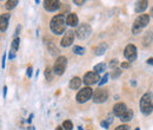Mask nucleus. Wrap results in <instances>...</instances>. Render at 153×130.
Returning a JSON list of instances; mask_svg holds the SVG:
<instances>
[{
  "label": "nucleus",
  "instance_id": "obj_8",
  "mask_svg": "<svg viewBox=\"0 0 153 130\" xmlns=\"http://www.w3.org/2000/svg\"><path fill=\"white\" fill-rule=\"evenodd\" d=\"M124 56L128 62H131V63L134 62L137 59V47L132 44L127 45L125 47V50H124Z\"/></svg>",
  "mask_w": 153,
  "mask_h": 130
},
{
  "label": "nucleus",
  "instance_id": "obj_40",
  "mask_svg": "<svg viewBox=\"0 0 153 130\" xmlns=\"http://www.w3.org/2000/svg\"><path fill=\"white\" fill-rule=\"evenodd\" d=\"M135 130H139V128H137V129H135Z\"/></svg>",
  "mask_w": 153,
  "mask_h": 130
},
{
  "label": "nucleus",
  "instance_id": "obj_19",
  "mask_svg": "<svg viewBox=\"0 0 153 130\" xmlns=\"http://www.w3.org/2000/svg\"><path fill=\"white\" fill-rule=\"evenodd\" d=\"M132 117H133V112L127 109V110L125 111V113L120 117V121H121V122H128V121L132 119Z\"/></svg>",
  "mask_w": 153,
  "mask_h": 130
},
{
  "label": "nucleus",
  "instance_id": "obj_13",
  "mask_svg": "<svg viewBox=\"0 0 153 130\" xmlns=\"http://www.w3.org/2000/svg\"><path fill=\"white\" fill-rule=\"evenodd\" d=\"M126 110H127V107L125 103H117L113 108V113L118 117H121Z\"/></svg>",
  "mask_w": 153,
  "mask_h": 130
},
{
  "label": "nucleus",
  "instance_id": "obj_28",
  "mask_svg": "<svg viewBox=\"0 0 153 130\" xmlns=\"http://www.w3.org/2000/svg\"><path fill=\"white\" fill-rule=\"evenodd\" d=\"M115 130H130V127H128V125H126V124H123V125L117 127Z\"/></svg>",
  "mask_w": 153,
  "mask_h": 130
},
{
  "label": "nucleus",
  "instance_id": "obj_21",
  "mask_svg": "<svg viewBox=\"0 0 153 130\" xmlns=\"http://www.w3.org/2000/svg\"><path fill=\"white\" fill-rule=\"evenodd\" d=\"M106 70V64H104V63H100V64H97L96 66H94V72L96 74H101V72H104Z\"/></svg>",
  "mask_w": 153,
  "mask_h": 130
},
{
  "label": "nucleus",
  "instance_id": "obj_22",
  "mask_svg": "<svg viewBox=\"0 0 153 130\" xmlns=\"http://www.w3.org/2000/svg\"><path fill=\"white\" fill-rule=\"evenodd\" d=\"M18 4H19V2H18L17 0H10V1H6L5 7H6L7 10H13Z\"/></svg>",
  "mask_w": 153,
  "mask_h": 130
},
{
  "label": "nucleus",
  "instance_id": "obj_11",
  "mask_svg": "<svg viewBox=\"0 0 153 130\" xmlns=\"http://www.w3.org/2000/svg\"><path fill=\"white\" fill-rule=\"evenodd\" d=\"M60 7V1L58 0H47L44 2V8L48 12H54Z\"/></svg>",
  "mask_w": 153,
  "mask_h": 130
},
{
  "label": "nucleus",
  "instance_id": "obj_20",
  "mask_svg": "<svg viewBox=\"0 0 153 130\" xmlns=\"http://www.w3.org/2000/svg\"><path fill=\"white\" fill-rule=\"evenodd\" d=\"M46 45H47V49L50 50L51 55H58V53H59V49L54 46L53 41H51V43H46Z\"/></svg>",
  "mask_w": 153,
  "mask_h": 130
},
{
  "label": "nucleus",
  "instance_id": "obj_33",
  "mask_svg": "<svg viewBox=\"0 0 153 130\" xmlns=\"http://www.w3.org/2000/svg\"><path fill=\"white\" fill-rule=\"evenodd\" d=\"M73 2H74L76 5H82V4H85V1H84V0H74Z\"/></svg>",
  "mask_w": 153,
  "mask_h": 130
},
{
  "label": "nucleus",
  "instance_id": "obj_3",
  "mask_svg": "<svg viewBox=\"0 0 153 130\" xmlns=\"http://www.w3.org/2000/svg\"><path fill=\"white\" fill-rule=\"evenodd\" d=\"M149 21H150V16L149 14H140V16H138L137 19L134 20L133 26H132V32H133L134 35L140 33L143 31V29L147 26Z\"/></svg>",
  "mask_w": 153,
  "mask_h": 130
},
{
  "label": "nucleus",
  "instance_id": "obj_1",
  "mask_svg": "<svg viewBox=\"0 0 153 130\" xmlns=\"http://www.w3.org/2000/svg\"><path fill=\"white\" fill-rule=\"evenodd\" d=\"M51 30L54 35H61L65 32L66 30V18L64 14H58V16H54L52 20H51Z\"/></svg>",
  "mask_w": 153,
  "mask_h": 130
},
{
  "label": "nucleus",
  "instance_id": "obj_25",
  "mask_svg": "<svg viewBox=\"0 0 153 130\" xmlns=\"http://www.w3.org/2000/svg\"><path fill=\"white\" fill-rule=\"evenodd\" d=\"M73 52H74L76 55H84V53H85V49L81 47V46L76 45V46L73 47Z\"/></svg>",
  "mask_w": 153,
  "mask_h": 130
},
{
  "label": "nucleus",
  "instance_id": "obj_10",
  "mask_svg": "<svg viewBox=\"0 0 153 130\" xmlns=\"http://www.w3.org/2000/svg\"><path fill=\"white\" fill-rule=\"evenodd\" d=\"M98 80H100V77L99 74H96L94 71H91V72H87V74L84 76V83L86 85H93L98 83Z\"/></svg>",
  "mask_w": 153,
  "mask_h": 130
},
{
  "label": "nucleus",
  "instance_id": "obj_26",
  "mask_svg": "<svg viewBox=\"0 0 153 130\" xmlns=\"http://www.w3.org/2000/svg\"><path fill=\"white\" fill-rule=\"evenodd\" d=\"M120 74H121V70H120V69H114V70L112 71V74H111V77H112V78H118Z\"/></svg>",
  "mask_w": 153,
  "mask_h": 130
},
{
  "label": "nucleus",
  "instance_id": "obj_34",
  "mask_svg": "<svg viewBox=\"0 0 153 130\" xmlns=\"http://www.w3.org/2000/svg\"><path fill=\"white\" fill-rule=\"evenodd\" d=\"M5 59H6V53H4L2 59H1V65H2V68H5Z\"/></svg>",
  "mask_w": 153,
  "mask_h": 130
},
{
  "label": "nucleus",
  "instance_id": "obj_32",
  "mask_svg": "<svg viewBox=\"0 0 153 130\" xmlns=\"http://www.w3.org/2000/svg\"><path fill=\"white\" fill-rule=\"evenodd\" d=\"M101 127H104L105 129H108V122H106V121H102V122H101Z\"/></svg>",
  "mask_w": 153,
  "mask_h": 130
},
{
  "label": "nucleus",
  "instance_id": "obj_14",
  "mask_svg": "<svg viewBox=\"0 0 153 130\" xmlns=\"http://www.w3.org/2000/svg\"><path fill=\"white\" fill-rule=\"evenodd\" d=\"M10 17H11L10 13H5V14H1V16H0V31H1V32H5V31L7 30Z\"/></svg>",
  "mask_w": 153,
  "mask_h": 130
},
{
  "label": "nucleus",
  "instance_id": "obj_18",
  "mask_svg": "<svg viewBox=\"0 0 153 130\" xmlns=\"http://www.w3.org/2000/svg\"><path fill=\"white\" fill-rule=\"evenodd\" d=\"M106 50H107V44H106V43H101L99 46L96 47L94 52H96L97 56H101V55H104V53L106 52Z\"/></svg>",
  "mask_w": 153,
  "mask_h": 130
},
{
  "label": "nucleus",
  "instance_id": "obj_35",
  "mask_svg": "<svg viewBox=\"0 0 153 130\" xmlns=\"http://www.w3.org/2000/svg\"><path fill=\"white\" fill-rule=\"evenodd\" d=\"M121 68L127 69V68H130V64H128V63H123V64H121Z\"/></svg>",
  "mask_w": 153,
  "mask_h": 130
},
{
  "label": "nucleus",
  "instance_id": "obj_5",
  "mask_svg": "<svg viewBox=\"0 0 153 130\" xmlns=\"http://www.w3.org/2000/svg\"><path fill=\"white\" fill-rule=\"evenodd\" d=\"M66 65H67V59H66V57H64V56L58 57L56 63H54V66H53V72H54V74L61 76V74H64L65 69H66Z\"/></svg>",
  "mask_w": 153,
  "mask_h": 130
},
{
  "label": "nucleus",
  "instance_id": "obj_16",
  "mask_svg": "<svg viewBox=\"0 0 153 130\" xmlns=\"http://www.w3.org/2000/svg\"><path fill=\"white\" fill-rule=\"evenodd\" d=\"M81 82H82V80H81L79 77L72 78L71 82H70V88H71L72 90H78V89L80 88V85H81Z\"/></svg>",
  "mask_w": 153,
  "mask_h": 130
},
{
  "label": "nucleus",
  "instance_id": "obj_39",
  "mask_svg": "<svg viewBox=\"0 0 153 130\" xmlns=\"http://www.w3.org/2000/svg\"><path fill=\"white\" fill-rule=\"evenodd\" d=\"M151 13H152V17H153V7H152V11H151Z\"/></svg>",
  "mask_w": 153,
  "mask_h": 130
},
{
  "label": "nucleus",
  "instance_id": "obj_23",
  "mask_svg": "<svg viewBox=\"0 0 153 130\" xmlns=\"http://www.w3.org/2000/svg\"><path fill=\"white\" fill-rule=\"evenodd\" d=\"M53 70H51L50 68H46V70H45V77H46V79L47 80H52V78H53Z\"/></svg>",
  "mask_w": 153,
  "mask_h": 130
},
{
  "label": "nucleus",
  "instance_id": "obj_6",
  "mask_svg": "<svg viewBox=\"0 0 153 130\" xmlns=\"http://www.w3.org/2000/svg\"><path fill=\"white\" fill-rule=\"evenodd\" d=\"M92 95H93V90L90 86H86V88L81 89L78 92V95H76V101H78V103H85V102H87L92 97Z\"/></svg>",
  "mask_w": 153,
  "mask_h": 130
},
{
  "label": "nucleus",
  "instance_id": "obj_29",
  "mask_svg": "<svg viewBox=\"0 0 153 130\" xmlns=\"http://www.w3.org/2000/svg\"><path fill=\"white\" fill-rule=\"evenodd\" d=\"M32 71H33L32 66H28V68H27V70H26V74H27V77H28V78H31V77H32Z\"/></svg>",
  "mask_w": 153,
  "mask_h": 130
},
{
  "label": "nucleus",
  "instance_id": "obj_37",
  "mask_svg": "<svg viewBox=\"0 0 153 130\" xmlns=\"http://www.w3.org/2000/svg\"><path fill=\"white\" fill-rule=\"evenodd\" d=\"M147 63H149V64H152V65H153V58H150V59H147Z\"/></svg>",
  "mask_w": 153,
  "mask_h": 130
},
{
  "label": "nucleus",
  "instance_id": "obj_30",
  "mask_svg": "<svg viewBox=\"0 0 153 130\" xmlns=\"http://www.w3.org/2000/svg\"><path fill=\"white\" fill-rule=\"evenodd\" d=\"M118 65V60L117 59H113V60H111V63H110V68H112V69H115V66Z\"/></svg>",
  "mask_w": 153,
  "mask_h": 130
},
{
  "label": "nucleus",
  "instance_id": "obj_17",
  "mask_svg": "<svg viewBox=\"0 0 153 130\" xmlns=\"http://www.w3.org/2000/svg\"><path fill=\"white\" fill-rule=\"evenodd\" d=\"M147 5H149L147 1H138L137 5H135V12H137V13L144 12V11L147 8Z\"/></svg>",
  "mask_w": 153,
  "mask_h": 130
},
{
  "label": "nucleus",
  "instance_id": "obj_38",
  "mask_svg": "<svg viewBox=\"0 0 153 130\" xmlns=\"http://www.w3.org/2000/svg\"><path fill=\"white\" fill-rule=\"evenodd\" d=\"M56 130H64V129H62V127H57V129Z\"/></svg>",
  "mask_w": 153,
  "mask_h": 130
},
{
  "label": "nucleus",
  "instance_id": "obj_7",
  "mask_svg": "<svg viewBox=\"0 0 153 130\" xmlns=\"http://www.w3.org/2000/svg\"><path fill=\"white\" fill-rule=\"evenodd\" d=\"M92 98H93L94 103H104L108 98V92L106 90H102V89H97L92 95Z\"/></svg>",
  "mask_w": 153,
  "mask_h": 130
},
{
  "label": "nucleus",
  "instance_id": "obj_36",
  "mask_svg": "<svg viewBox=\"0 0 153 130\" xmlns=\"http://www.w3.org/2000/svg\"><path fill=\"white\" fill-rule=\"evenodd\" d=\"M6 93H7V86H4V98H6Z\"/></svg>",
  "mask_w": 153,
  "mask_h": 130
},
{
  "label": "nucleus",
  "instance_id": "obj_31",
  "mask_svg": "<svg viewBox=\"0 0 153 130\" xmlns=\"http://www.w3.org/2000/svg\"><path fill=\"white\" fill-rule=\"evenodd\" d=\"M20 30H21V26H17V29H16V32H14V37L17 38V36L19 35V32H20Z\"/></svg>",
  "mask_w": 153,
  "mask_h": 130
},
{
  "label": "nucleus",
  "instance_id": "obj_9",
  "mask_svg": "<svg viewBox=\"0 0 153 130\" xmlns=\"http://www.w3.org/2000/svg\"><path fill=\"white\" fill-rule=\"evenodd\" d=\"M74 36H76V33H74L72 30L66 31V33L64 35V37L61 39L60 45H61L62 47H67V46L72 45V43H73V40H74Z\"/></svg>",
  "mask_w": 153,
  "mask_h": 130
},
{
  "label": "nucleus",
  "instance_id": "obj_27",
  "mask_svg": "<svg viewBox=\"0 0 153 130\" xmlns=\"http://www.w3.org/2000/svg\"><path fill=\"white\" fill-rule=\"evenodd\" d=\"M107 78H108V74H104V77L100 79V82H99V85H102V84H105V83L107 82Z\"/></svg>",
  "mask_w": 153,
  "mask_h": 130
},
{
  "label": "nucleus",
  "instance_id": "obj_15",
  "mask_svg": "<svg viewBox=\"0 0 153 130\" xmlns=\"http://www.w3.org/2000/svg\"><path fill=\"white\" fill-rule=\"evenodd\" d=\"M66 23H67V25H70V26H76L78 23H79L78 16H76V13H70V14L67 16V18H66Z\"/></svg>",
  "mask_w": 153,
  "mask_h": 130
},
{
  "label": "nucleus",
  "instance_id": "obj_2",
  "mask_svg": "<svg viewBox=\"0 0 153 130\" xmlns=\"http://www.w3.org/2000/svg\"><path fill=\"white\" fill-rule=\"evenodd\" d=\"M140 110L144 115H150L153 111V93H145L140 99Z\"/></svg>",
  "mask_w": 153,
  "mask_h": 130
},
{
  "label": "nucleus",
  "instance_id": "obj_12",
  "mask_svg": "<svg viewBox=\"0 0 153 130\" xmlns=\"http://www.w3.org/2000/svg\"><path fill=\"white\" fill-rule=\"evenodd\" d=\"M19 44H20V39L18 37L14 38L13 41H12V45H11V51H10V55H8V58L10 59H14L16 58V52L18 51L19 49Z\"/></svg>",
  "mask_w": 153,
  "mask_h": 130
},
{
  "label": "nucleus",
  "instance_id": "obj_24",
  "mask_svg": "<svg viewBox=\"0 0 153 130\" xmlns=\"http://www.w3.org/2000/svg\"><path fill=\"white\" fill-rule=\"evenodd\" d=\"M73 128V124H72V122L71 121H64V123H62V129L64 130H72Z\"/></svg>",
  "mask_w": 153,
  "mask_h": 130
},
{
  "label": "nucleus",
  "instance_id": "obj_4",
  "mask_svg": "<svg viewBox=\"0 0 153 130\" xmlns=\"http://www.w3.org/2000/svg\"><path fill=\"white\" fill-rule=\"evenodd\" d=\"M92 33V27L88 25V24H80L78 25V29L76 31V36L79 39H86L91 36Z\"/></svg>",
  "mask_w": 153,
  "mask_h": 130
}]
</instances>
